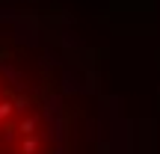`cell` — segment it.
<instances>
[{
    "label": "cell",
    "instance_id": "obj_1",
    "mask_svg": "<svg viewBox=\"0 0 160 154\" xmlns=\"http://www.w3.org/2000/svg\"><path fill=\"white\" fill-rule=\"evenodd\" d=\"M0 154H131L98 53L65 9L0 3Z\"/></svg>",
    "mask_w": 160,
    "mask_h": 154
}]
</instances>
